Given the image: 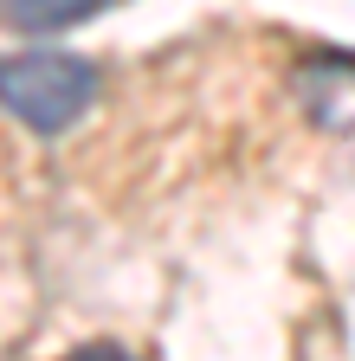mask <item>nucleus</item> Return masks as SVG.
Segmentation results:
<instances>
[{
    "label": "nucleus",
    "mask_w": 355,
    "mask_h": 361,
    "mask_svg": "<svg viewBox=\"0 0 355 361\" xmlns=\"http://www.w3.org/2000/svg\"><path fill=\"white\" fill-rule=\"evenodd\" d=\"M65 361H136L129 348H116V342H84V348H71Z\"/></svg>",
    "instance_id": "7ed1b4c3"
},
{
    "label": "nucleus",
    "mask_w": 355,
    "mask_h": 361,
    "mask_svg": "<svg viewBox=\"0 0 355 361\" xmlns=\"http://www.w3.org/2000/svg\"><path fill=\"white\" fill-rule=\"evenodd\" d=\"M97 84L104 78L84 52H13L0 59V110L39 135H59L97 104Z\"/></svg>",
    "instance_id": "f257e3e1"
},
{
    "label": "nucleus",
    "mask_w": 355,
    "mask_h": 361,
    "mask_svg": "<svg viewBox=\"0 0 355 361\" xmlns=\"http://www.w3.org/2000/svg\"><path fill=\"white\" fill-rule=\"evenodd\" d=\"M110 0H0V20H7L13 32H65L78 20L104 13Z\"/></svg>",
    "instance_id": "f03ea898"
}]
</instances>
